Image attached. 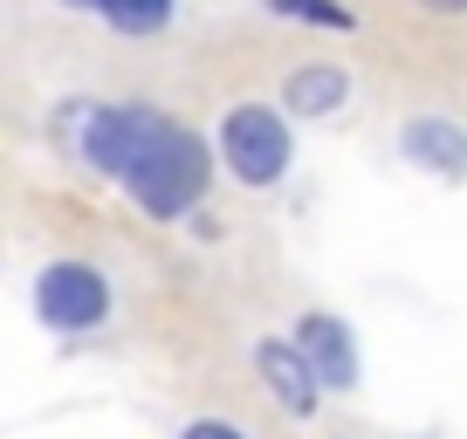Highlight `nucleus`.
<instances>
[{
    "mask_svg": "<svg viewBox=\"0 0 467 439\" xmlns=\"http://www.w3.org/2000/svg\"><path fill=\"white\" fill-rule=\"evenodd\" d=\"M275 21H296V28H330V35H350L358 15H350L344 0H262Z\"/></svg>",
    "mask_w": 467,
    "mask_h": 439,
    "instance_id": "10",
    "label": "nucleus"
},
{
    "mask_svg": "<svg viewBox=\"0 0 467 439\" xmlns=\"http://www.w3.org/2000/svg\"><path fill=\"white\" fill-rule=\"evenodd\" d=\"M117 309V289L110 275H103L97 261H83V254H56V261L35 268V316H42V330H56V337H89V330H103Z\"/></svg>",
    "mask_w": 467,
    "mask_h": 439,
    "instance_id": "4",
    "label": "nucleus"
},
{
    "mask_svg": "<svg viewBox=\"0 0 467 439\" xmlns=\"http://www.w3.org/2000/svg\"><path fill=\"white\" fill-rule=\"evenodd\" d=\"M420 15H467V0H412Z\"/></svg>",
    "mask_w": 467,
    "mask_h": 439,
    "instance_id": "12",
    "label": "nucleus"
},
{
    "mask_svg": "<svg viewBox=\"0 0 467 439\" xmlns=\"http://www.w3.org/2000/svg\"><path fill=\"white\" fill-rule=\"evenodd\" d=\"M289 337L303 343V357H309V371L323 378V392H358V371H365V364H358V337H350L344 316H330V309H303Z\"/></svg>",
    "mask_w": 467,
    "mask_h": 439,
    "instance_id": "7",
    "label": "nucleus"
},
{
    "mask_svg": "<svg viewBox=\"0 0 467 439\" xmlns=\"http://www.w3.org/2000/svg\"><path fill=\"white\" fill-rule=\"evenodd\" d=\"M330 439H350V433H330Z\"/></svg>",
    "mask_w": 467,
    "mask_h": 439,
    "instance_id": "14",
    "label": "nucleus"
},
{
    "mask_svg": "<svg viewBox=\"0 0 467 439\" xmlns=\"http://www.w3.org/2000/svg\"><path fill=\"white\" fill-rule=\"evenodd\" d=\"M399 158L426 179H461L467 172V124L447 110H412L399 124Z\"/></svg>",
    "mask_w": 467,
    "mask_h": 439,
    "instance_id": "6",
    "label": "nucleus"
},
{
    "mask_svg": "<svg viewBox=\"0 0 467 439\" xmlns=\"http://www.w3.org/2000/svg\"><path fill=\"white\" fill-rule=\"evenodd\" d=\"M213 151H220V172L241 192H275L296 165V117L268 97H241L220 110Z\"/></svg>",
    "mask_w": 467,
    "mask_h": 439,
    "instance_id": "3",
    "label": "nucleus"
},
{
    "mask_svg": "<svg viewBox=\"0 0 467 439\" xmlns=\"http://www.w3.org/2000/svg\"><path fill=\"white\" fill-rule=\"evenodd\" d=\"M275 103L296 124H323V117H337V110H350V69L344 62H296V69L282 76Z\"/></svg>",
    "mask_w": 467,
    "mask_h": 439,
    "instance_id": "8",
    "label": "nucleus"
},
{
    "mask_svg": "<svg viewBox=\"0 0 467 439\" xmlns=\"http://www.w3.org/2000/svg\"><path fill=\"white\" fill-rule=\"evenodd\" d=\"M172 439H254V433L234 419V412H200V419H186Z\"/></svg>",
    "mask_w": 467,
    "mask_h": 439,
    "instance_id": "11",
    "label": "nucleus"
},
{
    "mask_svg": "<svg viewBox=\"0 0 467 439\" xmlns=\"http://www.w3.org/2000/svg\"><path fill=\"white\" fill-rule=\"evenodd\" d=\"M254 378H262V392L275 398L289 419H317V405L330 398L296 337H262V343H254Z\"/></svg>",
    "mask_w": 467,
    "mask_h": 439,
    "instance_id": "5",
    "label": "nucleus"
},
{
    "mask_svg": "<svg viewBox=\"0 0 467 439\" xmlns=\"http://www.w3.org/2000/svg\"><path fill=\"white\" fill-rule=\"evenodd\" d=\"M62 15H103V0H56Z\"/></svg>",
    "mask_w": 467,
    "mask_h": 439,
    "instance_id": "13",
    "label": "nucleus"
},
{
    "mask_svg": "<svg viewBox=\"0 0 467 439\" xmlns=\"http://www.w3.org/2000/svg\"><path fill=\"white\" fill-rule=\"evenodd\" d=\"M213 158L220 151L206 145L192 124H165V138L138 158V172L124 179V199L138 206L145 220H159V227H172V220H186L192 206L206 199V186H213Z\"/></svg>",
    "mask_w": 467,
    "mask_h": 439,
    "instance_id": "2",
    "label": "nucleus"
},
{
    "mask_svg": "<svg viewBox=\"0 0 467 439\" xmlns=\"http://www.w3.org/2000/svg\"><path fill=\"white\" fill-rule=\"evenodd\" d=\"M103 28L124 35V42H151V35H165L179 21V0H103Z\"/></svg>",
    "mask_w": 467,
    "mask_h": 439,
    "instance_id": "9",
    "label": "nucleus"
},
{
    "mask_svg": "<svg viewBox=\"0 0 467 439\" xmlns=\"http://www.w3.org/2000/svg\"><path fill=\"white\" fill-rule=\"evenodd\" d=\"M165 124L172 117H165L151 97H69V103H56L48 138H56V151H69L89 179L124 186V179L138 172V158L165 138Z\"/></svg>",
    "mask_w": 467,
    "mask_h": 439,
    "instance_id": "1",
    "label": "nucleus"
}]
</instances>
